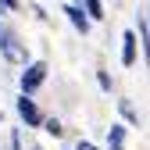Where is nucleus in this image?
Instances as JSON below:
<instances>
[{"label":"nucleus","mask_w":150,"mask_h":150,"mask_svg":"<svg viewBox=\"0 0 150 150\" xmlns=\"http://www.w3.org/2000/svg\"><path fill=\"white\" fill-rule=\"evenodd\" d=\"M0 57H4L7 64H29V50H25V43L18 40V32L11 29V25H4L0 22Z\"/></svg>","instance_id":"obj_1"},{"label":"nucleus","mask_w":150,"mask_h":150,"mask_svg":"<svg viewBox=\"0 0 150 150\" xmlns=\"http://www.w3.org/2000/svg\"><path fill=\"white\" fill-rule=\"evenodd\" d=\"M43 82H47V61H29V64H25V71L18 75V89L29 93V97H32V93L40 89Z\"/></svg>","instance_id":"obj_2"},{"label":"nucleus","mask_w":150,"mask_h":150,"mask_svg":"<svg viewBox=\"0 0 150 150\" xmlns=\"http://www.w3.org/2000/svg\"><path fill=\"white\" fill-rule=\"evenodd\" d=\"M64 14H68L71 29L79 32V36H89V29H93V18L86 14V7L79 4V0H68V4H64Z\"/></svg>","instance_id":"obj_3"},{"label":"nucleus","mask_w":150,"mask_h":150,"mask_svg":"<svg viewBox=\"0 0 150 150\" xmlns=\"http://www.w3.org/2000/svg\"><path fill=\"white\" fill-rule=\"evenodd\" d=\"M14 107H18V118H22V122H25L29 129H40V125H43V111L36 107V100L29 97V93H22Z\"/></svg>","instance_id":"obj_4"},{"label":"nucleus","mask_w":150,"mask_h":150,"mask_svg":"<svg viewBox=\"0 0 150 150\" xmlns=\"http://www.w3.org/2000/svg\"><path fill=\"white\" fill-rule=\"evenodd\" d=\"M139 61V32L136 29H125L122 32V64L125 68H136Z\"/></svg>","instance_id":"obj_5"},{"label":"nucleus","mask_w":150,"mask_h":150,"mask_svg":"<svg viewBox=\"0 0 150 150\" xmlns=\"http://www.w3.org/2000/svg\"><path fill=\"white\" fill-rule=\"evenodd\" d=\"M125 132H129V129H125L122 122H115V125L107 129V146H111V150H125Z\"/></svg>","instance_id":"obj_6"},{"label":"nucleus","mask_w":150,"mask_h":150,"mask_svg":"<svg viewBox=\"0 0 150 150\" xmlns=\"http://www.w3.org/2000/svg\"><path fill=\"white\" fill-rule=\"evenodd\" d=\"M136 32H139V50H143V57L150 64V22L139 14V22H136Z\"/></svg>","instance_id":"obj_7"},{"label":"nucleus","mask_w":150,"mask_h":150,"mask_svg":"<svg viewBox=\"0 0 150 150\" xmlns=\"http://www.w3.org/2000/svg\"><path fill=\"white\" fill-rule=\"evenodd\" d=\"M82 7H86V14L93 18V22H104V0H82Z\"/></svg>","instance_id":"obj_8"},{"label":"nucleus","mask_w":150,"mask_h":150,"mask_svg":"<svg viewBox=\"0 0 150 150\" xmlns=\"http://www.w3.org/2000/svg\"><path fill=\"white\" fill-rule=\"evenodd\" d=\"M43 132H50V136H64V125H61L57 118H43Z\"/></svg>","instance_id":"obj_9"},{"label":"nucleus","mask_w":150,"mask_h":150,"mask_svg":"<svg viewBox=\"0 0 150 150\" xmlns=\"http://www.w3.org/2000/svg\"><path fill=\"white\" fill-rule=\"evenodd\" d=\"M18 7H22V0H0V11H4V14H11Z\"/></svg>","instance_id":"obj_10"},{"label":"nucleus","mask_w":150,"mask_h":150,"mask_svg":"<svg viewBox=\"0 0 150 150\" xmlns=\"http://www.w3.org/2000/svg\"><path fill=\"white\" fill-rule=\"evenodd\" d=\"M118 107H122V115H125L129 122H136V111H132V104H129V100H118Z\"/></svg>","instance_id":"obj_11"},{"label":"nucleus","mask_w":150,"mask_h":150,"mask_svg":"<svg viewBox=\"0 0 150 150\" xmlns=\"http://www.w3.org/2000/svg\"><path fill=\"white\" fill-rule=\"evenodd\" d=\"M97 82H100L104 93H111V75H107V71H97Z\"/></svg>","instance_id":"obj_12"},{"label":"nucleus","mask_w":150,"mask_h":150,"mask_svg":"<svg viewBox=\"0 0 150 150\" xmlns=\"http://www.w3.org/2000/svg\"><path fill=\"white\" fill-rule=\"evenodd\" d=\"M75 150H100L97 143H89V139H79V143H75Z\"/></svg>","instance_id":"obj_13"},{"label":"nucleus","mask_w":150,"mask_h":150,"mask_svg":"<svg viewBox=\"0 0 150 150\" xmlns=\"http://www.w3.org/2000/svg\"><path fill=\"white\" fill-rule=\"evenodd\" d=\"M11 150H22V132H11Z\"/></svg>","instance_id":"obj_14"},{"label":"nucleus","mask_w":150,"mask_h":150,"mask_svg":"<svg viewBox=\"0 0 150 150\" xmlns=\"http://www.w3.org/2000/svg\"><path fill=\"white\" fill-rule=\"evenodd\" d=\"M32 150H43V146H32Z\"/></svg>","instance_id":"obj_15"},{"label":"nucleus","mask_w":150,"mask_h":150,"mask_svg":"<svg viewBox=\"0 0 150 150\" xmlns=\"http://www.w3.org/2000/svg\"><path fill=\"white\" fill-rule=\"evenodd\" d=\"M64 150H68V146H64ZM71 150H75V146H71Z\"/></svg>","instance_id":"obj_16"}]
</instances>
